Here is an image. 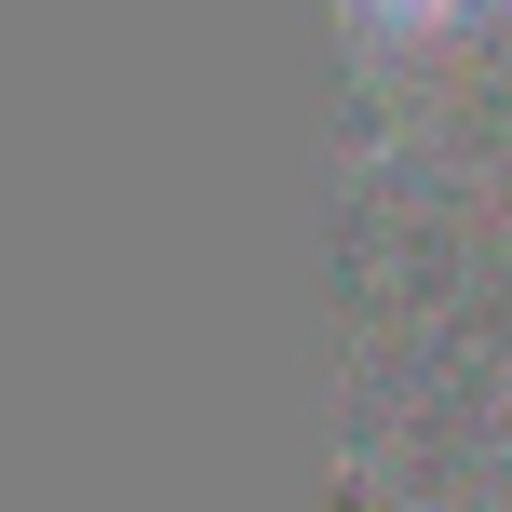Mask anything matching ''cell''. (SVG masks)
Masks as SVG:
<instances>
[{
	"mask_svg": "<svg viewBox=\"0 0 512 512\" xmlns=\"http://www.w3.org/2000/svg\"><path fill=\"white\" fill-rule=\"evenodd\" d=\"M364 14H445V0H364Z\"/></svg>",
	"mask_w": 512,
	"mask_h": 512,
	"instance_id": "1",
	"label": "cell"
}]
</instances>
